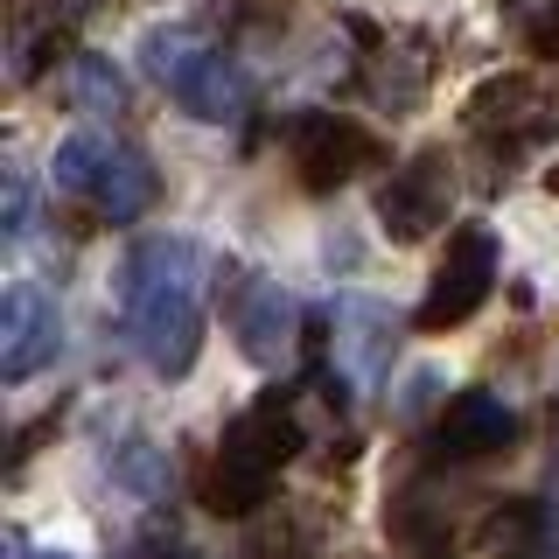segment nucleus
<instances>
[{"label": "nucleus", "instance_id": "1", "mask_svg": "<svg viewBox=\"0 0 559 559\" xmlns=\"http://www.w3.org/2000/svg\"><path fill=\"white\" fill-rule=\"evenodd\" d=\"M210 252L197 238H140L119 266V329L154 378H189L203 349Z\"/></svg>", "mask_w": 559, "mask_h": 559}, {"label": "nucleus", "instance_id": "2", "mask_svg": "<svg viewBox=\"0 0 559 559\" xmlns=\"http://www.w3.org/2000/svg\"><path fill=\"white\" fill-rule=\"evenodd\" d=\"M301 413H294V392H259L231 427H224L217 454H210V476H203V503L217 518H252L259 503L273 497L280 468L301 454Z\"/></svg>", "mask_w": 559, "mask_h": 559}, {"label": "nucleus", "instance_id": "3", "mask_svg": "<svg viewBox=\"0 0 559 559\" xmlns=\"http://www.w3.org/2000/svg\"><path fill=\"white\" fill-rule=\"evenodd\" d=\"M140 63H147L154 84H168V98L182 105L189 119L231 127V119H245V105H252L245 70L224 57V49L210 43L203 28H154L147 49H140Z\"/></svg>", "mask_w": 559, "mask_h": 559}, {"label": "nucleus", "instance_id": "4", "mask_svg": "<svg viewBox=\"0 0 559 559\" xmlns=\"http://www.w3.org/2000/svg\"><path fill=\"white\" fill-rule=\"evenodd\" d=\"M49 182L63 189V197L92 203L105 224H133L147 217L154 197H162V175L140 147H119V140H98V133H70L57 140V154H49Z\"/></svg>", "mask_w": 559, "mask_h": 559}, {"label": "nucleus", "instance_id": "5", "mask_svg": "<svg viewBox=\"0 0 559 559\" xmlns=\"http://www.w3.org/2000/svg\"><path fill=\"white\" fill-rule=\"evenodd\" d=\"M392 343H399V322L392 308L371 301V294H336L322 314V392L349 406L357 392L392 371Z\"/></svg>", "mask_w": 559, "mask_h": 559}, {"label": "nucleus", "instance_id": "6", "mask_svg": "<svg viewBox=\"0 0 559 559\" xmlns=\"http://www.w3.org/2000/svg\"><path fill=\"white\" fill-rule=\"evenodd\" d=\"M489 287H497V231H489V224H462V231L448 238V259L433 266V287L419 294L413 329H427V336L462 329L468 314L489 301Z\"/></svg>", "mask_w": 559, "mask_h": 559}, {"label": "nucleus", "instance_id": "7", "mask_svg": "<svg viewBox=\"0 0 559 559\" xmlns=\"http://www.w3.org/2000/svg\"><path fill=\"white\" fill-rule=\"evenodd\" d=\"M462 127L476 140H489L497 154H524V147H538V140L559 133V98L546 92V84L503 70V78H483L476 92H468Z\"/></svg>", "mask_w": 559, "mask_h": 559}, {"label": "nucleus", "instance_id": "8", "mask_svg": "<svg viewBox=\"0 0 559 559\" xmlns=\"http://www.w3.org/2000/svg\"><path fill=\"white\" fill-rule=\"evenodd\" d=\"M224 322H231L238 349L259 364V371H287L294 364V343H301V301H294L273 273H238L231 294H224Z\"/></svg>", "mask_w": 559, "mask_h": 559}, {"label": "nucleus", "instance_id": "9", "mask_svg": "<svg viewBox=\"0 0 559 559\" xmlns=\"http://www.w3.org/2000/svg\"><path fill=\"white\" fill-rule=\"evenodd\" d=\"M448 210H454V162H448L441 147L399 162L378 182V224H384V238H399V245L433 238L448 224Z\"/></svg>", "mask_w": 559, "mask_h": 559}, {"label": "nucleus", "instance_id": "10", "mask_svg": "<svg viewBox=\"0 0 559 559\" xmlns=\"http://www.w3.org/2000/svg\"><path fill=\"white\" fill-rule=\"evenodd\" d=\"M287 162L314 197H329V189L357 182V175L378 162V140L343 112H294L287 119Z\"/></svg>", "mask_w": 559, "mask_h": 559}, {"label": "nucleus", "instance_id": "11", "mask_svg": "<svg viewBox=\"0 0 559 559\" xmlns=\"http://www.w3.org/2000/svg\"><path fill=\"white\" fill-rule=\"evenodd\" d=\"M63 349V314L35 280H14L0 294V378L8 384H28L43 364H57Z\"/></svg>", "mask_w": 559, "mask_h": 559}, {"label": "nucleus", "instance_id": "12", "mask_svg": "<svg viewBox=\"0 0 559 559\" xmlns=\"http://www.w3.org/2000/svg\"><path fill=\"white\" fill-rule=\"evenodd\" d=\"M518 448V406L497 392H454L441 413H433V454L441 462H489V454Z\"/></svg>", "mask_w": 559, "mask_h": 559}, {"label": "nucleus", "instance_id": "13", "mask_svg": "<svg viewBox=\"0 0 559 559\" xmlns=\"http://www.w3.org/2000/svg\"><path fill=\"white\" fill-rule=\"evenodd\" d=\"M357 84H364V98L384 105V112H419V98H427V70L433 57L413 43V35H384V28H364L357 22Z\"/></svg>", "mask_w": 559, "mask_h": 559}, {"label": "nucleus", "instance_id": "14", "mask_svg": "<svg viewBox=\"0 0 559 559\" xmlns=\"http://www.w3.org/2000/svg\"><path fill=\"white\" fill-rule=\"evenodd\" d=\"M483 552L489 559H559V503L546 497H503L483 518Z\"/></svg>", "mask_w": 559, "mask_h": 559}, {"label": "nucleus", "instance_id": "15", "mask_svg": "<svg viewBox=\"0 0 559 559\" xmlns=\"http://www.w3.org/2000/svg\"><path fill=\"white\" fill-rule=\"evenodd\" d=\"M63 98H70V112H84V119H119L127 112V78H119V63L112 57H70V70H63Z\"/></svg>", "mask_w": 559, "mask_h": 559}, {"label": "nucleus", "instance_id": "16", "mask_svg": "<svg viewBox=\"0 0 559 559\" xmlns=\"http://www.w3.org/2000/svg\"><path fill=\"white\" fill-rule=\"evenodd\" d=\"M503 22L532 57H559V0H503Z\"/></svg>", "mask_w": 559, "mask_h": 559}, {"label": "nucleus", "instance_id": "17", "mask_svg": "<svg viewBox=\"0 0 559 559\" xmlns=\"http://www.w3.org/2000/svg\"><path fill=\"white\" fill-rule=\"evenodd\" d=\"M112 483L127 489V497H162V489H168V462H162L147 441H119V454H112Z\"/></svg>", "mask_w": 559, "mask_h": 559}, {"label": "nucleus", "instance_id": "18", "mask_svg": "<svg viewBox=\"0 0 559 559\" xmlns=\"http://www.w3.org/2000/svg\"><path fill=\"white\" fill-rule=\"evenodd\" d=\"M28 217H35L28 175H22V168H8V203H0V224H8V238H22V231H28Z\"/></svg>", "mask_w": 559, "mask_h": 559}, {"label": "nucleus", "instance_id": "19", "mask_svg": "<svg viewBox=\"0 0 559 559\" xmlns=\"http://www.w3.org/2000/svg\"><path fill=\"white\" fill-rule=\"evenodd\" d=\"M105 8V0H49V22H78V14Z\"/></svg>", "mask_w": 559, "mask_h": 559}, {"label": "nucleus", "instance_id": "20", "mask_svg": "<svg viewBox=\"0 0 559 559\" xmlns=\"http://www.w3.org/2000/svg\"><path fill=\"white\" fill-rule=\"evenodd\" d=\"M147 559H203V552H197V546H182V538H154Z\"/></svg>", "mask_w": 559, "mask_h": 559}, {"label": "nucleus", "instance_id": "21", "mask_svg": "<svg viewBox=\"0 0 559 559\" xmlns=\"http://www.w3.org/2000/svg\"><path fill=\"white\" fill-rule=\"evenodd\" d=\"M8 559H70V552H22V532H8Z\"/></svg>", "mask_w": 559, "mask_h": 559}, {"label": "nucleus", "instance_id": "22", "mask_svg": "<svg viewBox=\"0 0 559 559\" xmlns=\"http://www.w3.org/2000/svg\"><path fill=\"white\" fill-rule=\"evenodd\" d=\"M546 427H552V462H559V399L546 406Z\"/></svg>", "mask_w": 559, "mask_h": 559}, {"label": "nucleus", "instance_id": "23", "mask_svg": "<svg viewBox=\"0 0 559 559\" xmlns=\"http://www.w3.org/2000/svg\"><path fill=\"white\" fill-rule=\"evenodd\" d=\"M259 559H294V546H287V538H280V546H266Z\"/></svg>", "mask_w": 559, "mask_h": 559}, {"label": "nucleus", "instance_id": "24", "mask_svg": "<svg viewBox=\"0 0 559 559\" xmlns=\"http://www.w3.org/2000/svg\"><path fill=\"white\" fill-rule=\"evenodd\" d=\"M552 197H559V168H552Z\"/></svg>", "mask_w": 559, "mask_h": 559}]
</instances>
